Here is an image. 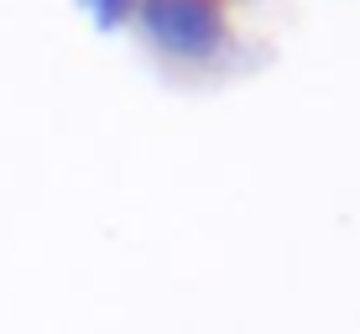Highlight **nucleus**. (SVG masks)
I'll return each mask as SVG.
<instances>
[{"label": "nucleus", "mask_w": 360, "mask_h": 334, "mask_svg": "<svg viewBox=\"0 0 360 334\" xmlns=\"http://www.w3.org/2000/svg\"><path fill=\"white\" fill-rule=\"evenodd\" d=\"M89 11H94V21H99V27H115V21L131 11V0H89Z\"/></svg>", "instance_id": "nucleus-2"}, {"label": "nucleus", "mask_w": 360, "mask_h": 334, "mask_svg": "<svg viewBox=\"0 0 360 334\" xmlns=\"http://www.w3.org/2000/svg\"><path fill=\"white\" fill-rule=\"evenodd\" d=\"M141 21L157 37V47L178 58H209L225 42L219 0H141Z\"/></svg>", "instance_id": "nucleus-1"}]
</instances>
